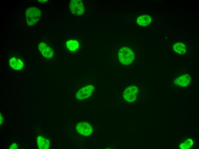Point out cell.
I'll return each instance as SVG.
<instances>
[{"mask_svg": "<svg viewBox=\"0 0 199 149\" xmlns=\"http://www.w3.org/2000/svg\"><path fill=\"white\" fill-rule=\"evenodd\" d=\"M138 92V88L136 86L133 85L129 86L124 90L123 97L127 101L133 102L136 100Z\"/></svg>", "mask_w": 199, "mask_h": 149, "instance_id": "3957f363", "label": "cell"}, {"mask_svg": "<svg viewBox=\"0 0 199 149\" xmlns=\"http://www.w3.org/2000/svg\"><path fill=\"white\" fill-rule=\"evenodd\" d=\"M17 145L15 143L13 144L11 146H10L9 149H14L17 148Z\"/></svg>", "mask_w": 199, "mask_h": 149, "instance_id": "9a60e30c", "label": "cell"}, {"mask_svg": "<svg viewBox=\"0 0 199 149\" xmlns=\"http://www.w3.org/2000/svg\"><path fill=\"white\" fill-rule=\"evenodd\" d=\"M187 149L190 148L193 146V142L192 140L190 139H188L184 142Z\"/></svg>", "mask_w": 199, "mask_h": 149, "instance_id": "5bb4252c", "label": "cell"}, {"mask_svg": "<svg viewBox=\"0 0 199 149\" xmlns=\"http://www.w3.org/2000/svg\"><path fill=\"white\" fill-rule=\"evenodd\" d=\"M69 9L71 12L77 15H82L84 11V8L82 1L73 0L70 1Z\"/></svg>", "mask_w": 199, "mask_h": 149, "instance_id": "52a82bcc", "label": "cell"}, {"mask_svg": "<svg viewBox=\"0 0 199 149\" xmlns=\"http://www.w3.org/2000/svg\"><path fill=\"white\" fill-rule=\"evenodd\" d=\"M41 12L39 8L32 6L27 8L25 12V19L29 26H33L40 19Z\"/></svg>", "mask_w": 199, "mask_h": 149, "instance_id": "6da1fadb", "label": "cell"}, {"mask_svg": "<svg viewBox=\"0 0 199 149\" xmlns=\"http://www.w3.org/2000/svg\"><path fill=\"white\" fill-rule=\"evenodd\" d=\"M94 87L92 85L85 86L80 89L75 95L78 100L85 99L91 97L94 90Z\"/></svg>", "mask_w": 199, "mask_h": 149, "instance_id": "277c9868", "label": "cell"}, {"mask_svg": "<svg viewBox=\"0 0 199 149\" xmlns=\"http://www.w3.org/2000/svg\"><path fill=\"white\" fill-rule=\"evenodd\" d=\"M40 2H42L43 3L45 2V1H47V0H38Z\"/></svg>", "mask_w": 199, "mask_h": 149, "instance_id": "ac0fdd59", "label": "cell"}, {"mask_svg": "<svg viewBox=\"0 0 199 149\" xmlns=\"http://www.w3.org/2000/svg\"><path fill=\"white\" fill-rule=\"evenodd\" d=\"M191 79L188 74H184L177 78L174 81V83L182 87H186L190 83Z\"/></svg>", "mask_w": 199, "mask_h": 149, "instance_id": "9c48e42d", "label": "cell"}, {"mask_svg": "<svg viewBox=\"0 0 199 149\" xmlns=\"http://www.w3.org/2000/svg\"><path fill=\"white\" fill-rule=\"evenodd\" d=\"M37 144L39 149H49L50 146L49 140L41 136L37 137Z\"/></svg>", "mask_w": 199, "mask_h": 149, "instance_id": "30bf717a", "label": "cell"}, {"mask_svg": "<svg viewBox=\"0 0 199 149\" xmlns=\"http://www.w3.org/2000/svg\"><path fill=\"white\" fill-rule=\"evenodd\" d=\"M10 66L14 70H19L23 69L24 66V62L19 57H12L9 60Z\"/></svg>", "mask_w": 199, "mask_h": 149, "instance_id": "ba28073f", "label": "cell"}, {"mask_svg": "<svg viewBox=\"0 0 199 149\" xmlns=\"http://www.w3.org/2000/svg\"><path fill=\"white\" fill-rule=\"evenodd\" d=\"M3 118L2 116H0V123H3Z\"/></svg>", "mask_w": 199, "mask_h": 149, "instance_id": "e0dca14e", "label": "cell"}, {"mask_svg": "<svg viewBox=\"0 0 199 149\" xmlns=\"http://www.w3.org/2000/svg\"><path fill=\"white\" fill-rule=\"evenodd\" d=\"M118 56L121 63L126 65L130 63L134 58V54L132 50L126 47L120 50Z\"/></svg>", "mask_w": 199, "mask_h": 149, "instance_id": "7a4b0ae2", "label": "cell"}, {"mask_svg": "<svg viewBox=\"0 0 199 149\" xmlns=\"http://www.w3.org/2000/svg\"><path fill=\"white\" fill-rule=\"evenodd\" d=\"M179 147L181 149H187L184 143H182L180 144L179 146Z\"/></svg>", "mask_w": 199, "mask_h": 149, "instance_id": "2e32d148", "label": "cell"}, {"mask_svg": "<svg viewBox=\"0 0 199 149\" xmlns=\"http://www.w3.org/2000/svg\"><path fill=\"white\" fill-rule=\"evenodd\" d=\"M67 49L71 51L74 52L77 50L79 48V45L78 42L75 40H70L66 43Z\"/></svg>", "mask_w": 199, "mask_h": 149, "instance_id": "7c38bea8", "label": "cell"}, {"mask_svg": "<svg viewBox=\"0 0 199 149\" xmlns=\"http://www.w3.org/2000/svg\"><path fill=\"white\" fill-rule=\"evenodd\" d=\"M75 129L79 134L83 136H88L91 135L93 132L91 124L85 121L77 123Z\"/></svg>", "mask_w": 199, "mask_h": 149, "instance_id": "5b68a950", "label": "cell"}, {"mask_svg": "<svg viewBox=\"0 0 199 149\" xmlns=\"http://www.w3.org/2000/svg\"><path fill=\"white\" fill-rule=\"evenodd\" d=\"M151 21V17L147 15H141L138 17L137 19V23L142 26H145L149 25Z\"/></svg>", "mask_w": 199, "mask_h": 149, "instance_id": "8fae6325", "label": "cell"}, {"mask_svg": "<svg viewBox=\"0 0 199 149\" xmlns=\"http://www.w3.org/2000/svg\"><path fill=\"white\" fill-rule=\"evenodd\" d=\"M38 49L41 54L47 58H51L54 56V52L53 49L44 40L39 42Z\"/></svg>", "mask_w": 199, "mask_h": 149, "instance_id": "8992f818", "label": "cell"}, {"mask_svg": "<svg viewBox=\"0 0 199 149\" xmlns=\"http://www.w3.org/2000/svg\"><path fill=\"white\" fill-rule=\"evenodd\" d=\"M174 50L179 54H183L186 52L185 46L182 43L178 42L175 44L173 46Z\"/></svg>", "mask_w": 199, "mask_h": 149, "instance_id": "4fadbf2b", "label": "cell"}]
</instances>
